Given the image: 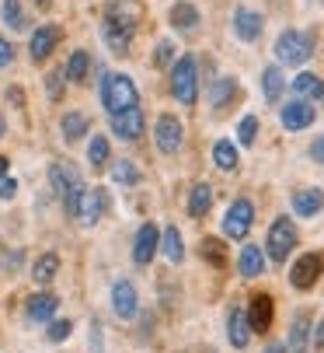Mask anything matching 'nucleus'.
I'll use <instances>...</instances> for the list:
<instances>
[{
    "label": "nucleus",
    "mask_w": 324,
    "mask_h": 353,
    "mask_svg": "<svg viewBox=\"0 0 324 353\" xmlns=\"http://www.w3.org/2000/svg\"><path fill=\"white\" fill-rule=\"evenodd\" d=\"M133 35H136V14H133L126 4H116L112 11L105 14V25H101V39H105V46L112 49L116 57H126Z\"/></svg>",
    "instance_id": "f257e3e1"
},
{
    "label": "nucleus",
    "mask_w": 324,
    "mask_h": 353,
    "mask_svg": "<svg viewBox=\"0 0 324 353\" xmlns=\"http://www.w3.org/2000/svg\"><path fill=\"white\" fill-rule=\"evenodd\" d=\"M101 105H105L108 116L122 112L129 105H140V91H136L133 77H126V74H105L101 77Z\"/></svg>",
    "instance_id": "f03ea898"
},
{
    "label": "nucleus",
    "mask_w": 324,
    "mask_h": 353,
    "mask_svg": "<svg viewBox=\"0 0 324 353\" xmlns=\"http://www.w3.org/2000/svg\"><path fill=\"white\" fill-rule=\"evenodd\" d=\"M314 57V32H296V28H286L279 39H276V60L286 63V67H300Z\"/></svg>",
    "instance_id": "7ed1b4c3"
},
{
    "label": "nucleus",
    "mask_w": 324,
    "mask_h": 353,
    "mask_svg": "<svg viewBox=\"0 0 324 353\" xmlns=\"http://www.w3.org/2000/svg\"><path fill=\"white\" fill-rule=\"evenodd\" d=\"M171 94L178 98V105H195L199 98V63L195 57H182L175 67H171Z\"/></svg>",
    "instance_id": "20e7f679"
},
{
    "label": "nucleus",
    "mask_w": 324,
    "mask_h": 353,
    "mask_svg": "<svg viewBox=\"0 0 324 353\" xmlns=\"http://www.w3.org/2000/svg\"><path fill=\"white\" fill-rule=\"evenodd\" d=\"M268 259L272 263H286L290 259V252L296 248V228L290 217H276L272 228H268Z\"/></svg>",
    "instance_id": "39448f33"
},
{
    "label": "nucleus",
    "mask_w": 324,
    "mask_h": 353,
    "mask_svg": "<svg viewBox=\"0 0 324 353\" xmlns=\"http://www.w3.org/2000/svg\"><path fill=\"white\" fill-rule=\"evenodd\" d=\"M182 140H185V130H182V123L171 112H164L153 123V143H157L160 154H175V150L182 147Z\"/></svg>",
    "instance_id": "423d86ee"
},
{
    "label": "nucleus",
    "mask_w": 324,
    "mask_h": 353,
    "mask_svg": "<svg viewBox=\"0 0 324 353\" xmlns=\"http://www.w3.org/2000/svg\"><path fill=\"white\" fill-rule=\"evenodd\" d=\"M251 224H255V203L251 199H237V203L227 210V217H224V234L241 241V238H248Z\"/></svg>",
    "instance_id": "0eeeda50"
},
{
    "label": "nucleus",
    "mask_w": 324,
    "mask_h": 353,
    "mask_svg": "<svg viewBox=\"0 0 324 353\" xmlns=\"http://www.w3.org/2000/svg\"><path fill=\"white\" fill-rule=\"evenodd\" d=\"M321 270H324V256L321 252H307V256H300L290 270V283L296 290H310L317 280H321Z\"/></svg>",
    "instance_id": "6e6552de"
},
{
    "label": "nucleus",
    "mask_w": 324,
    "mask_h": 353,
    "mask_svg": "<svg viewBox=\"0 0 324 353\" xmlns=\"http://www.w3.org/2000/svg\"><path fill=\"white\" fill-rule=\"evenodd\" d=\"M108 123H112V133L119 140H140L143 137V109L140 105H129L122 112H112V116H108Z\"/></svg>",
    "instance_id": "1a4fd4ad"
},
{
    "label": "nucleus",
    "mask_w": 324,
    "mask_h": 353,
    "mask_svg": "<svg viewBox=\"0 0 324 353\" xmlns=\"http://www.w3.org/2000/svg\"><path fill=\"white\" fill-rule=\"evenodd\" d=\"M105 207H108V192H105L101 185H87V189H84V199H80V210H77V221H80L84 228H94V224L101 221Z\"/></svg>",
    "instance_id": "9d476101"
},
{
    "label": "nucleus",
    "mask_w": 324,
    "mask_h": 353,
    "mask_svg": "<svg viewBox=\"0 0 324 353\" xmlns=\"http://www.w3.org/2000/svg\"><path fill=\"white\" fill-rule=\"evenodd\" d=\"M56 42H60V28H52V25H42L32 32V42H28V53L35 63H45L52 53H56Z\"/></svg>",
    "instance_id": "9b49d317"
},
{
    "label": "nucleus",
    "mask_w": 324,
    "mask_h": 353,
    "mask_svg": "<svg viewBox=\"0 0 324 353\" xmlns=\"http://www.w3.org/2000/svg\"><path fill=\"white\" fill-rule=\"evenodd\" d=\"M74 182H80V168H77L74 161L56 158V161L49 165V185H52V192H56L60 199L67 196V189H70Z\"/></svg>",
    "instance_id": "f8f14e48"
},
{
    "label": "nucleus",
    "mask_w": 324,
    "mask_h": 353,
    "mask_svg": "<svg viewBox=\"0 0 324 353\" xmlns=\"http://www.w3.org/2000/svg\"><path fill=\"white\" fill-rule=\"evenodd\" d=\"M314 105L310 102H303V98H296V102H286L283 105V112H279V119H283V126L290 130V133H300V130H307L310 123H314Z\"/></svg>",
    "instance_id": "ddd939ff"
},
{
    "label": "nucleus",
    "mask_w": 324,
    "mask_h": 353,
    "mask_svg": "<svg viewBox=\"0 0 324 353\" xmlns=\"http://www.w3.org/2000/svg\"><path fill=\"white\" fill-rule=\"evenodd\" d=\"M112 308H116V315L119 319H136V312H140V297H136V287L129 283V280H119L116 287H112Z\"/></svg>",
    "instance_id": "4468645a"
},
{
    "label": "nucleus",
    "mask_w": 324,
    "mask_h": 353,
    "mask_svg": "<svg viewBox=\"0 0 324 353\" xmlns=\"http://www.w3.org/2000/svg\"><path fill=\"white\" fill-rule=\"evenodd\" d=\"M157 245H160V231H157L153 224H143V228L136 231V241H133V259H136L140 266H147V263L157 256Z\"/></svg>",
    "instance_id": "2eb2a0df"
},
{
    "label": "nucleus",
    "mask_w": 324,
    "mask_h": 353,
    "mask_svg": "<svg viewBox=\"0 0 324 353\" xmlns=\"http://www.w3.org/2000/svg\"><path fill=\"white\" fill-rule=\"evenodd\" d=\"M227 336H230V346H234V350H244V346L251 343V322H248V312H244V308H230Z\"/></svg>",
    "instance_id": "dca6fc26"
},
{
    "label": "nucleus",
    "mask_w": 324,
    "mask_h": 353,
    "mask_svg": "<svg viewBox=\"0 0 324 353\" xmlns=\"http://www.w3.org/2000/svg\"><path fill=\"white\" fill-rule=\"evenodd\" d=\"M248 322H251L255 332H268V325H272V297H268V294H255L251 308H248Z\"/></svg>",
    "instance_id": "f3484780"
},
{
    "label": "nucleus",
    "mask_w": 324,
    "mask_h": 353,
    "mask_svg": "<svg viewBox=\"0 0 324 353\" xmlns=\"http://www.w3.org/2000/svg\"><path fill=\"white\" fill-rule=\"evenodd\" d=\"M261 28H265V18H261L258 11H248V8H241V11L234 14V32H237V39H244V42H255V39L261 35Z\"/></svg>",
    "instance_id": "a211bd4d"
},
{
    "label": "nucleus",
    "mask_w": 324,
    "mask_h": 353,
    "mask_svg": "<svg viewBox=\"0 0 324 353\" xmlns=\"http://www.w3.org/2000/svg\"><path fill=\"white\" fill-rule=\"evenodd\" d=\"M56 308H60L56 294H35V297H28V305H25V312H28L32 322H52Z\"/></svg>",
    "instance_id": "6ab92c4d"
},
{
    "label": "nucleus",
    "mask_w": 324,
    "mask_h": 353,
    "mask_svg": "<svg viewBox=\"0 0 324 353\" xmlns=\"http://www.w3.org/2000/svg\"><path fill=\"white\" fill-rule=\"evenodd\" d=\"M293 210H296V217H317L324 210V192L321 189H300L293 196Z\"/></svg>",
    "instance_id": "aec40b11"
},
{
    "label": "nucleus",
    "mask_w": 324,
    "mask_h": 353,
    "mask_svg": "<svg viewBox=\"0 0 324 353\" xmlns=\"http://www.w3.org/2000/svg\"><path fill=\"white\" fill-rule=\"evenodd\" d=\"M293 91H296V98H303V102H314V98H324V81L317 74L303 70V74L293 77Z\"/></svg>",
    "instance_id": "412c9836"
},
{
    "label": "nucleus",
    "mask_w": 324,
    "mask_h": 353,
    "mask_svg": "<svg viewBox=\"0 0 324 353\" xmlns=\"http://www.w3.org/2000/svg\"><path fill=\"white\" fill-rule=\"evenodd\" d=\"M237 270H241V276H248V280L265 273V256H261V248H258V245H244V248H241Z\"/></svg>",
    "instance_id": "4be33fe9"
},
{
    "label": "nucleus",
    "mask_w": 324,
    "mask_h": 353,
    "mask_svg": "<svg viewBox=\"0 0 324 353\" xmlns=\"http://www.w3.org/2000/svg\"><path fill=\"white\" fill-rule=\"evenodd\" d=\"M63 74H67L70 84H84L87 81V74H91V53H87V49H74Z\"/></svg>",
    "instance_id": "5701e85b"
},
{
    "label": "nucleus",
    "mask_w": 324,
    "mask_h": 353,
    "mask_svg": "<svg viewBox=\"0 0 324 353\" xmlns=\"http://www.w3.org/2000/svg\"><path fill=\"white\" fill-rule=\"evenodd\" d=\"M168 18H171V25H175L178 32H195V28H199V11L188 4V0H178Z\"/></svg>",
    "instance_id": "b1692460"
},
{
    "label": "nucleus",
    "mask_w": 324,
    "mask_h": 353,
    "mask_svg": "<svg viewBox=\"0 0 324 353\" xmlns=\"http://www.w3.org/2000/svg\"><path fill=\"white\" fill-rule=\"evenodd\" d=\"M234 94H237V81H234V77H216V81H213V88H209V105L227 109Z\"/></svg>",
    "instance_id": "393cba45"
},
{
    "label": "nucleus",
    "mask_w": 324,
    "mask_h": 353,
    "mask_svg": "<svg viewBox=\"0 0 324 353\" xmlns=\"http://www.w3.org/2000/svg\"><path fill=\"white\" fill-rule=\"evenodd\" d=\"M209 207H213V185H209V182L192 185V196H188V214H192V217H206V214H209Z\"/></svg>",
    "instance_id": "a878e982"
},
{
    "label": "nucleus",
    "mask_w": 324,
    "mask_h": 353,
    "mask_svg": "<svg viewBox=\"0 0 324 353\" xmlns=\"http://www.w3.org/2000/svg\"><path fill=\"white\" fill-rule=\"evenodd\" d=\"M213 165L220 172H234L237 168V147L230 140H216L213 143Z\"/></svg>",
    "instance_id": "bb28decb"
},
{
    "label": "nucleus",
    "mask_w": 324,
    "mask_h": 353,
    "mask_svg": "<svg viewBox=\"0 0 324 353\" xmlns=\"http://www.w3.org/2000/svg\"><path fill=\"white\" fill-rule=\"evenodd\" d=\"M87 126H91V123H87V116H84V112H67V116H63V123H60V133H63V140H67V143H77V140L87 133Z\"/></svg>",
    "instance_id": "cd10ccee"
},
{
    "label": "nucleus",
    "mask_w": 324,
    "mask_h": 353,
    "mask_svg": "<svg viewBox=\"0 0 324 353\" xmlns=\"http://www.w3.org/2000/svg\"><path fill=\"white\" fill-rule=\"evenodd\" d=\"M261 88H265V98L276 105L279 98H283V88H286L283 70H279V67H265V74H261Z\"/></svg>",
    "instance_id": "c85d7f7f"
},
{
    "label": "nucleus",
    "mask_w": 324,
    "mask_h": 353,
    "mask_svg": "<svg viewBox=\"0 0 324 353\" xmlns=\"http://www.w3.org/2000/svg\"><path fill=\"white\" fill-rule=\"evenodd\" d=\"M108 179H112L116 185H136L140 182V168L129 158H119V161H112V168H108Z\"/></svg>",
    "instance_id": "c756f323"
},
{
    "label": "nucleus",
    "mask_w": 324,
    "mask_h": 353,
    "mask_svg": "<svg viewBox=\"0 0 324 353\" xmlns=\"http://www.w3.org/2000/svg\"><path fill=\"white\" fill-rule=\"evenodd\" d=\"M160 248H164V256H168L171 263H182V259H185L182 234H178V228H175V224H171V228H164V234H160Z\"/></svg>",
    "instance_id": "7c9ffc66"
},
{
    "label": "nucleus",
    "mask_w": 324,
    "mask_h": 353,
    "mask_svg": "<svg viewBox=\"0 0 324 353\" xmlns=\"http://www.w3.org/2000/svg\"><path fill=\"white\" fill-rule=\"evenodd\" d=\"M108 154H112L108 137H91V143H87V161H91V168H105V165H108Z\"/></svg>",
    "instance_id": "2f4dec72"
},
{
    "label": "nucleus",
    "mask_w": 324,
    "mask_h": 353,
    "mask_svg": "<svg viewBox=\"0 0 324 353\" xmlns=\"http://www.w3.org/2000/svg\"><path fill=\"white\" fill-rule=\"evenodd\" d=\"M56 273H60V256H52V252H45V256L35 263V270H32L35 283H49Z\"/></svg>",
    "instance_id": "473e14b6"
},
{
    "label": "nucleus",
    "mask_w": 324,
    "mask_h": 353,
    "mask_svg": "<svg viewBox=\"0 0 324 353\" xmlns=\"http://www.w3.org/2000/svg\"><path fill=\"white\" fill-rule=\"evenodd\" d=\"M307 336H310V319L307 315H296L293 319V332H290V350L293 353H303L307 350Z\"/></svg>",
    "instance_id": "72a5a7b5"
},
{
    "label": "nucleus",
    "mask_w": 324,
    "mask_h": 353,
    "mask_svg": "<svg viewBox=\"0 0 324 353\" xmlns=\"http://www.w3.org/2000/svg\"><path fill=\"white\" fill-rule=\"evenodd\" d=\"M4 25L8 28H14V32H21L25 28V14H21V0H4Z\"/></svg>",
    "instance_id": "f704fd0d"
},
{
    "label": "nucleus",
    "mask_w": 324,
    "mask_h": 353,
    "mask_svg": "<svg viewBox=\"0 0 324 353\" xmlns=\"http://www.w3.org/2000/svg\"><path fill=\"white\" fill-rule=\"evenodd\" d=\"M84 189H87V185H84V179H80V182H74V185L67 189V196H63V207H67V214H70L74 221H77V210H80V199H84Z\"/></svg>",
    "instance_id": "c9c22d12"
},
{
    "label": "nucleus",
    "mask_w": 324,
    "mask_h": 353,
    "mask_svg": "<svg viewBox=\"0 0 324 353\" xmlns=\"http://www.w3.org/2000/svg\"><path fill=\"white\" fill-rule=\"evenodd\" d=\"M202 256H206L216 270H224V263H227V256H224V245L216 241V238H206V241H202Z\"/></svg>",
    "instance_id": "e433bc0d"
},
{
    "label": "nucleus",
    "mask_w": 324,
    "mask_h": 353,
    "mask_svg": "<svg viewBox=\"0 0 324 353\" xmlns=\"http://www.w3.org/2000/svg\"><path fill=\"white\" fill-rule=\"evenodd\" d=\"M255 137H258V116H244L241 126H237V140H241L244 147H251Z\"/></svg>",
    "instance_id": "4c0bfd02"
},
{
    "label": "nucleus",
    "mask_w": 324,
    "mask_h": 353,
    "mask_svg": "<svg viewBox=\"0 0 324 353\" xmlns=\"http://www.w3.org/2000/svg\"><path fill=\"white\" fill-rule=\"evenodd\" d=\"M153 63H157V67H168V63H175V42L160 39V42H157V49H153Z\"/></svg>",
    "instance_id": "58836bf2"
},
{
    "label": "nucleus",
    "mask_w": 324,
    "mask_h": 353,
    "mask_svg": "<svg viewBox=\"0 0 324 353\" xmlns=\"http://www.w3.org/2000/svg\"><path fill=\"white\" fill-rule=\"evenodd\" d=\"M63 77H67L63 70H52V74L45 77V94H49V98H63Z\"/></svg>",
    "instance_id": "ea45409f"
},
{
    "label": "nucleus",
    "mask_w": 324,
    "mask_h": 353,
    "mask_svg": "<svg viewBox=\"0 0 324 353\" xmlns=\"http://www.w3.org/2000/svg\"><path fill=\"white\" fill-rule=\"evenodd\" d=\"M70 332H74V325H70L67 319H56V322H49V339H52V343H63V339H67Z\"/></svg>",
    "instance_id": "a19ab883"
},
{
    "label": "nucleus",
    "mask_w": 324,
    "mask_h": 353,
    "mask_svg": "<svg viewBox=\"0 0 324 353\" xmlns=\"http://www.w3.org/2000/svg\"><path fill=\"white\" fill-rule=\"evenodd\" d=\"M11 63H14V46L0 35V70H8Z\"/></svg>",
    "instance_id": "79ce46f5"
},
{
    "label": "nucleus",
    "mask_w": 324,
    "mask_h": 353,
    "mask_svg": "<svg viewBox=\"0 0 324 353\" xmlns=\"http://www.w3.org/2000/svg\"><path fill=\"white\" fill-rule=\"evenodd\" d=\"M14 192H18L14 179H0V199H14Z\"/></svg>",
    "instance_id": "37998d69"
},
{
    "label": "nucleus",
    "mask_w": 324,
    "mask_h": 353,
    "mask_svg": "<svg viewBox=\"0 0 324 353\" xmlns=\"http://www.w3.org/2000/svg\"><path fill=\"white\" fill-rule=\"evenodd\" d=\"M310 158H314L317 165H324V133H321V137L310 143Z\"/></svg>",
    "instance_id": "c03bdc74"
},
{
    "label": "nucleus",
    "mask_w": 324,
    "mask_h": 353,
    "mask_svg": "<svg viewBox=\"0 0 324 353\" xmlns=\"http://www.w3.org/2000/svg\"><path fill=\"white\" fill-rule=\"evenodd\" d=\"M314 346H317V350H324V319L317 322V332H314Z\"/></svg>",
    "instance_id": "a18cd8bd"
},
{
    "label": "nucleus",
    "mask_w": 324,
    "mask_h": 353,
    "mask_svg": "<svg viewBox=\"0 0 324 353\" xmlns=\"http://www.w3.org/2000/svg\"><path fill=\"white\" fill-rule=\"evenodd\" d=\"M8 98H11L14 105H21V88H11V91H8Z\"/></svg>",
    "instance_id": "49530a36"
},
{
    "label": "nucleus",
    "mask_w": 324,
    "mask_h": 353,
    "mask_svg": "<svg viewBox=\"0 0 324 353\" xmlns=\"http://www.w3.org/2000/svg\"><path fill=\"white\" fill-rule=\"evenodd\" d=\"M265 353H286V346H283V343H272V346H268Z\"/></svg>",
    "instance_id": "de8ad7c7"
},
{
    "label": "nucleus",
    "mask_w": 324,
    "mask_h": 353,
    "mask_svg": "<svg viewBox=\"0 0 324 353\" xmlns=\"http://www.w3.org/2000/svg\"><path fill=\"white\" fill-rule=\"evenodd\" d=\"M8 165H11V161H8L4 154H0V179H4V175H8Z\"/></svg>",
    "instance_id": "09e8293b"
},
{
    "label": "nucleus",
    "mask_w": 324,
    "mask_h": 353,
    "mask_svg": "<svg viewBox=\"0 0 324 353\" xmlns=\"http://www.w3.org/2000/svg\"><path fill=\"white\" fill-rule=\"evenodd\" d=\"M49 4L52 0H35V8H42V11H49Z\"/></svg>",
    "instance_id": "8fccbe9b"
},
{
    "label": "nucleus",
    "mask_w": 324,
    "mask_h": 353,
    "mask_svg": "<svg viewBox=\"0 0 324 353\" xmlns=\"http://www.w3.org/2000/svg\"><path fill=\"white\" fill-rule=\"evenodd\" d=\"M4 130H8V123H4V116H0V137H4Z\"/></svg>",
    "instance_id": "3c124183"
}]
</instances>
